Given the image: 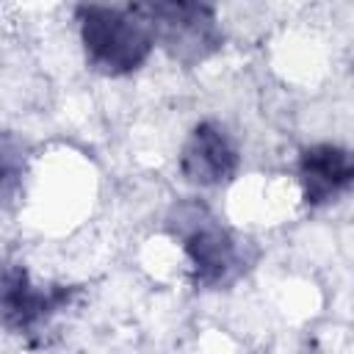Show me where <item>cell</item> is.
Instances as JSON below:
<instances>
[{
  "instance_id": "cell-4",
  "label": "cell",
  "mask_w": 354,
  "mask_h": 354,
  "mask_svg": "<svg viewBox=\"0 0 354 354\" xmlns=\"http://www.w3.org/2000/svg\"><path fill=\"white\" fill-rule=\"evenodd\" d=\"M238 160V149L227 130L216 122H199L183 144L180 171L191 185L213 188L235 177Z\"/></svg>"
},
{
  "instance_id": "cell-2",
  "label": "cell",
  "mask_w": 354,
  "mask_h": 354,
  "mask_svg": "<svg viewBox=\"0 0 354 354\" xmlns=\"http://www.w3.org/2000/svg\"><path fill=\"white\" fill-rule=\"evenodd\" d=\"M136 14L174 61L196 66L221 47V28L210 0H133Z\"/></svg>"
},
{
  "instance_id": "cell-1",
  "label": "cell",
  "mask_w": 354,
  "mask_h": 354,
  "mask_svg": "<svg viewBox=\"0 0 354 354\" xmlns=\"http://www.w3.org/2000/svg\"><path fill=\"white\" fill-rule=\"evenodd\" d=\"M86 61L91 69L119 77L136 72L152 53L155 39L133 6L119 8L83 0L75 11Z\"/></svg>"
},
{
  "instance_id": "cell-3",
  "label": "cell",
  "mask_w": 354,
  "mask_h": 354,
  "mask_svg": "<svg viewBox=\"0 0 354 354\" xmlns=\"http://www.w3.org/2000/svg\"><path fill=\"white\" fill-rule=\"evenodd\" d=\"M183 249L196 288H221L241 271L238 241L207 216L191 218V227L183 232Z\"/></svg>"
},
{
  "instance_id": "cell-5",
  "label": "cell",
  "mask_w": 354,
  "mask_h": 354,
  "mask_svg": "<svg viewBox=\"0 0 354 354\" xmlns=\"http://www.w3.org/2000/svg\"><path fill=\"white\" fill-rule=\"evenodd\" d=\"M77 293V288H64V285H53V288H36L30 285L25 268L19 266H6L3 271V321L8 329H19V332H30L39 324H44L50 315H55L58 310H64L72 296Z\"/></svg>"
},
{
  "instance_id": "cell-6",
  "label": "cell",
  "mask_w": 354,
  "mask_h": 354,
  "mask_svg": "<svg viewBox=\"0 0 354 354\" xmlns=\"http://www.w3.org/2000/svg\"><path fill=\"white\" fill-rule=\"evenodd\" d=\"M301 199L310 207H321L348 188H354V152L337 144H315L299 155Z\"/></svg>"
}]
</instances>
